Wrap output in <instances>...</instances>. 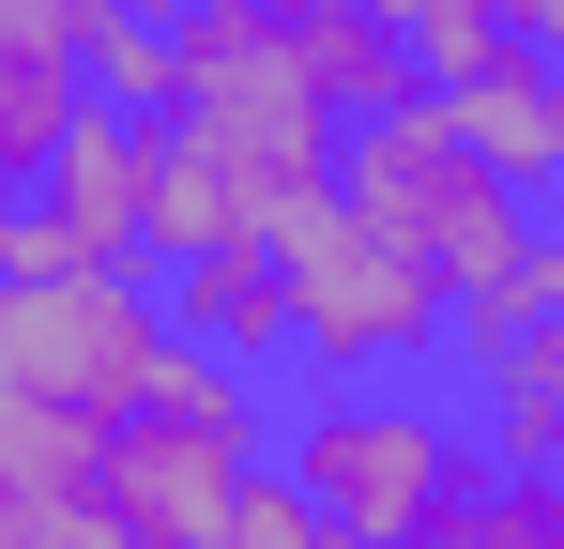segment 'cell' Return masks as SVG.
Masks as SVG:
<instances>
[{"label": "cell", "mask_w": 564, "mask_h": 549, "mask_svg": "<svg viewBox=\"0 0 564 549\" xmlns=\"http://www.w3.org/2000/svg\"><path fill=\"white\" fill-rule=\"evenodd\" d=\"M275 473L336 519L351 549H443L488 519L503 458L473 428L458 366H412V381H275Z\"/></svg>", "instance_id": "cell-1"}, {"label": "cell", "mask_w": 564, "mask_h": 549, "mask_svg": "<svg viewBox=\"0 0 564 549\" xmlns=\"http://www.w3.org/2000/svg\"><path fill=\"white\" fill-rule=\"evenodd\" d=\"M184 366L153 260H31L0 274V458L15 473H93V443Z\"/></svg>", "instance_id": "cell-2"}, {"label": "cell", "mask_w": 564, "mask_h": 549, "mask_svg": "<svg viewBox=\"0 0 564 549\" xmlns=\"http://www.w3.org/2000/svg\"><path fill=\"white\" fill-rule=\"evenodd\" d=\"M336 198L367 214L397 260H427L443 290H458V305H473V290H503V274L534 260V229H550L519 183L473 153V122L443 107V92H412V107L351 122V153H336Z\"/></svg>", "instance_id": "cell-3"}, {"label": "cell", "mask_w": 564, "mask_h": 549, "mask_svg": "<svg viewBox=\"0 0 564 549\" xmlns=\"http://www.w3.org/2000/svg\"><path fill=\"white\" fill-rule=\"evenodd\" d=\"M260 473H275V397L184 352L93 443V504L122 519V549H229V504H245Z\"/></svg>", "instance_id": "cell-4"}, {"label": "cell", "mask_w": 564, "mask_h": 549, "mask_svg": "<svg viewBox=\"0 0 564 549\" xmlns=\"http://www.w3.org/2000/svg\"><path fill=\"white\" fill-rule=\"evenodd\" d=\"M290 260V336H305V366L321 381H412V366H458V290L427 260H397L351 198H305L275 229ZM290 366V381H305Z\"/></svg>", "instance_id": "cell-5"}, {"label": "cell", "mask_w": 564, "mask_h": 549, "mask_svg": "<svg viewBox=\"0 0 564 549\" xmlns=\"http://www.w3.org/2000/svg\"><path fill=\"white\" fill-rule=\"evenodd\" d=\"M153 229H169V122L93 107L31 183V245L46 260H153Z\"/></svg>", "instance_id": "cell-6"}, {"label": "cell", "mask_w": 564, "mask_h": 549, "mask_svg": "<svg viewBox=\"0 0 564 549\" xmlns=\"http://www.w3.org/2000/svg\"><path fill=\"white\" fill-rule=\"evenodd\" d=\"M153 290H169V336H184L198 366H229V381H260V397L305 366L275 229H214V245H184V260H153Z\"/></svg>", "instance_id": "cell-7"}, {"label": "cell", "mask_w": 564, "mask_h": 549, "mask_svg": "<svg viewBox=\"0 0 564 549\" xmlns=\"http://www.w3.org/2000/svg\"><path fill=\"white\" fill-rule=\"evenodd\" d=\"M93 31L107 0H0V169L46 183V153L93 122Z\"/></svg>", "instance_id": "cell-8"}, {"label": "cell", "mask_w": 564, "mask_h": 549, "mask_svg": "<svg viewBox=\"0 0 564 549\" xmlns=\"http://www.w3.org/2000/svg\"><path fill=\"white\" fill-rule=\"evenodd\" d=\"M458 397L503 473H564V305L519 321H458Z\"/></svg>", "instance_id": "cell-9"}, {"label": "cell", "mask_w": 564, "mask_h": 549, "mask_svg": "<svg viewBox=\"0 0 564 549\" xmlns=\"http://www.w3.org/2000/svg\"><path fill=\"white\" fill-rule=\"evenodd\" d=\"M443 107L473 122V153H488V169L519 183L534 214H564V77H550V46L488 62V77H473V92H443Z\"/></svg>", "instance_id": "cell-10"}, {"label": "cell", "mask_w": 564, "mask_h": 549, "mask_svg": "<svg viewBox=\"0 0 564 549\" xmlns=\"http://www.w3.org/2000/svg\"><path fill=\"white\" fill-rule=\"evenodd\" d=\"M0 549H122V519L93 504V473H15L0 458Z\"/></svg>", "instance_id": "cell-11"}, {"label": "cell", "mask_w": 564, "mask_h": 549, "mask_svg": "<svg viewBox=\"0 0 564 549\" xmlns=\"http://www.w3.org/2000/svg\"><path fill=\"white\" fill-rule=\"evenodd\" d=\"M229 549H351V535H336V519H321L290 473H260V488L229 504Z\"/></svg>", "instance_id": "cell-12"}, {"label": "cell", "mask_w": 564, "mask_h": 549, "mask_svg": "<svg viewBox=\"0 0 564 549\" xmlns=\"http://www.w3.org/2000/svg\"><path fill=\"white\" fill-rule=\"evenodd\" d=\"M488 535L503 549H564V473H503L488 488Z\"/></svg>", "instance_id": "cell-13"}, {"label": "cell", "mask_w": 564, "mask_h": 549, "mask_svg": "<svg viewBox=\"0 0 564 549\" xmlns=\"http://www.w3.org/2000/svg\"><path fill=\"white\" fill-rule=\"evenodd\" d=\"M550 77H564V46H550Z\"/></svg>", "instance_id": "cell-14"}, {"label": "cell", "mask_w": 564, "mask_h": 549, "mask_svg": "<svg viewBox=\"0 0 564 549\" xmlns=\"http://www.w3.org/2000/svg\"><path fill=\"white\" fill-rule=\"evenodd\" d=\"M550 229H564V214H550Z\"/></svg>", "instance_id": "cell-15"}]
</instances>
